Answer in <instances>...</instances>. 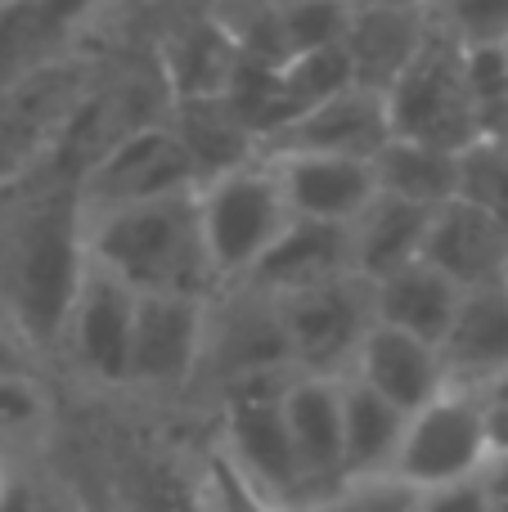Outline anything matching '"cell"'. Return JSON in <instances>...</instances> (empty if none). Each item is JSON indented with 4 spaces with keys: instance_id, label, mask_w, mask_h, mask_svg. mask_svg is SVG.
<instances>
[{
    "instance_id": "obj_1",
    "label": "cell",
    "mask_w": 508,
    "mask_h": 512,
    "mask_svg": "<svg viewBox=\"0 0 508 512\" xmlns=\"http://www.w3.org/2000/svg\"><path fill=\"white\" fill-rule=\"evenodd\" d=\"M90 265L77 185H45L0 230V324L32 360L59 355Z\"/></svg>"
},
{
    "instance_id": "obj_2",
    "label": "cell",
    "mask_w": 508,
    "mask_h": 512,
    "mask_svg": "<svg viewBox=\"0 0 508 512\" xmlns=\"http://www.w3.org/2000/svg\"><path fill=\"white\" fill-rule=\"evenodd\" d=\"M86 248L135 292H203V297L216 292L198 189L86 212Z\"/></svg>"
},
{
    "instance_id": "obj_3",
    "label": "cell",
    "mask_w": 508,
    "mask_h": 512,
    "mask_svg": "<svg viewBox=\"0 0 508 512\" xmlns=\"http://www.w3.org/2000/svg\"><path fill=\"white\" fill-rule=\"evenodd\" d=\"M198 216H203L207 261L216 288L243 283L261 265V256L293 225V207L284 198L270 158H252L243 167L198 185Z\"/></svg>"
},
{
    "instance_id": "obj_4",
    "label": "cell",
    "mask_w": 508,
    "mask_h": 512,
    "mask_svg": "<svg viewBox=\"0 0 508 512\" xmlns=\"http://www.w3.org/2000/svg\"><path fill=\"white\" fill-rule=\"evenodd\" d=\"M266 373H297L293 346H288L284 301L252 283H230L212 292L207 306V342L198 382L216 387V396L248 378Z\"/></svg>"
},
{
    "instance_id": "obj_5",
    "label": "cell",
    "mask_w": 508,
    "mask_h": 512,
    "mask_svg": "<svg viewBox=\"0 0 508 512\" xmlns=\"http://www.w3.org/2000/svg\"><path fill=\"white\" fill-rule=\"evenodd\" d=\"M392 131L437 149H468L477 140V108L464 81V41L446 27H432L419 59L387 90Z\"/></svg>"
},
{
    "instance_id": "obj_6",
    "label": "cell",
    "mask_w": 508,
    "mask_h": 512,
    "mask_svg": "<svg viewBox=\"0 0 508 512\" xmlns=\"http://www.w3.org/2000/svg\"><path fill=\"white\" fill-rule=\"evenodd\" d=\"M293 378L297 373H266V378H248L221 391V436H216V445L257 486H266L270 495L288 499V504H297L306 490L284 414V391Z\"/></svg>"
},
{
    "instance_id": "obj_7",
    "label": "cell",
    "mask_w": 508,
    "mask_h": 512,
    "mask_svg": "<svg viewBox=\"0 0 508 512\" xmlns=\"http://www.w3.org/2000/svg\"><path fill=\"white\" fill-rule=\"evenodd\" d=\"M279 301H284V324L297 373L347 378L356 369V355L365 346L369 328L378 324L374 283L365 274H342V279L288 292Z\"/></svg>"
},
{
    "instance_id": "obj_8",
    "label": "cell",
    "mask_w": 508,
    "mask_h": 512,
    "mask_svg": "<svg viewBox=\"0 0 508 512\" xmlns=\"http://www.w3.org/2000/svg\"><path fill=\"white\" fill-rule=\"evenodd\" d=\"M198 185L203 180H198L189 149L167 126V117H158V122H144L135 131H126L117 144H108L95 158V167L81 176L77 198L86 212H108V207L185 194V189Z\"/></svg>"
},
{
    "instance_id": "obj_9",
    "label": "cell",
    "mask_w": 508,
    "mask_h": 512,
    "mask_svg": "<svg viewBox=\"0 0 508 512\" xmlns=\"http://www.w3.org/2000/svg\"><path fill=\"white\" fill-rule=\"evenodd\" d=\"M135 301H140V292L90 256L68 328H63L59 355L95 387H126L131 382Z\"/></svg>"
},
{
    "instance_id": "obj_10",
    "label": "cell",
    "mask_w": 508,
    "mask_h": 512,
    "mask_svg": "<svg viewBox=\"0 0 508 512\" xmlns=\"http://www.w3.org/2000/svg\"><path fill=\"white\" fill-rule=\"evenodd\" d=\"M486 454L491 450H486L482 400L464 387H446L432 405L410 414L401 454H396V477L410 481L414 490H432L482 472Z\"/></svg>"
},
{
    "instance_id": "obj_11",
    "label": "cell",
    "mask_w": 508,
    "mask_h": 512,
    "mask_svg": "<svg viewBox=\"0 0 508 512\" xmlns=\"http://www.w3.org/2000/svg\"><path fill=\"white\" fill-rule=\"evenodd\" d=\"M203 292H140L135 301V342H131V382L140 391H176L198 382L207 342Z\"/></svg>"
},
{
    "instance_id": "obj_12",
    "label": "cell",
    "mask_w": 508,
    "mask_h": 512,
    "mask_svg": "<svg viewBox=\"0 0 508 512\" xmlns=\"http://www.w3.org/2000/svg\"><path fill=\"white\" fill-rule=\"evenodd\" d=\"M392 108L387 95L374 86H351L342 95L324 99V104L306 108L293 126L275 135L261 149V158L275 153H347V158H378L387 140H392Z\"/></svg>"
},
{
    "instance_id": "obj_13",
    "label": "cell",
    "mask_w": 508,
    "mask_h": 512,
    "mask_svg": "<svg viewBox=\"0 0 508 512\" xmlns=\"http://www.w3.org/2000/svg\"><path fill=\"white\" fill-rule=\"evenodd\" d=\"M293 216L306 221L351 225L383 189H378L374 158H347V153H275L270 158Z\"/></svg>"
},
{
    "instance_id": "obj_14",
    "label": "cell",
    "mask_w": 508,
    "mask_h": 512,
    "mask_svg": "<svg viewBox=\"0 0 508 512\" xmlns=\"http://www.w3.org/2000/svg\"><path fill=\"white\" fill-rule=\"evenodd\" d=\"M432 27H437V14L419 9L414 0H360L351 32L342 41L356 63V81L387 95L396 77L419 59Z\"/></svg>"
},
{
    "instance_id": "obj_15",
    "label": "cell",
    "mask_w": 508,
    "mask_h": 512,
    "mask_svg": "<svg viewBox=\"0 0 508 512\" xmlns=\"http://www.w3.org/2000/svg\"><path fill=\"white\" fill-rule=\"evenodd\" d=\"M351 378H360L365 387H374L378 396H387L396 409H405V414L432 405V400L450 387L441 346L423 342V337L405 333V328H392V324L369 328Z\"/></svg>"
},
{
    "instance_id": "obj_16",
    "label": "cell",
    "mask_w": 508,
    "mask_h": 512,
    "mask_svg": "<svg viewBox=\"0 0 508 512\" xmlns=\"http://www.w3.org/2000/svg\"><path fill=\"white\" fill-rule=\"evenodd\" d=\"M423 261L437 265L441 274L459 283V288H486V283H504L508 270V230L500 221L482 212V207L450 198L432 212L428 239H423Z\"/></svg>"
},
{
    "instance_id": "obj_17",
    "label": "cell",
    "mask_w": 508,
    "mask_h": 512,
    "mask_svg": "<svg viewBox=\"0 0 508 512\" xmlns=\"http://www.w3.org/2000/svg\"><path fill=\"white\" fill-rule=\"evenodd\" d=\"M356 274V252H351V225L338 221H306L293 216L279 243L261 256V265L243 283L270 292V297H288V292L315 288V283Z\"/></svg>"
},
{
    "instance_id": "obj_18",
    "label": "cell",
    "mask_w": 508,
    "mask_h": 512,
    "mask_svg": "<svg viewBox=\"0 0 508 512\" xmlns=\"http://www.w3.org/2000/svg\"><path fill=\"white\" fill-rule=\"evenodd\" d=\"M284 414L297 463H302V495H315L347 477L342 468V378L297 373L284 391Z\"/></svg>"
},
{
    "instance_id": "obj_19",
    "label": "cell",
    "mask_w": 508,
    "mask_h": 512,
    "mask_svg": "<svg viewBox=\"0 0 508 512\" xmlns=\"http://www.w3.org/2000/svg\"><path fill=\"white\" fill-rule=\"evenodd\" d=\"M450 387L482 391L508 373V283L468 288L459 301V315L441 342Z\"/></svg>"
},
{
    "instance_id": "obj_20",
    "label": "cell",
    "mask_w": 508,
    "mask_h": 512,
    "mask_svg": "<svg viewBox=\"0 0 508 512\" xmlns=\"http://www.w3.org/2000/svg\"><path fill=\"white\" fill-rule=\"evenodd\" d=\"M167 126L180 135L198 167V180L225 176V171L243 167V162L261 158V144L243 113L230 104V95H194V99H171Z\"/></svg>"
},
{
    "instance_id": "obj_21",
    "label": "cell",
    "mask_w": 508,
    "mask_h": 512,
    "mask_svg": "<svg viewBox=\"0 0 508 512\" xmlns=\"http://www.w3.org/2000/svg\"><path fill=\"white\" fill-rule=\"evenodd\" d=\"M459 301H464V288H459L450 274H441L437 265L419 261L401 265V270L383 274L374 283V310L378 324L405 328V333L423 337V342L441 346L459 315Z\"/></svg>"
},
{
    "instance_id": "obj_22",
    "label": "cell",
    "mask_w": 508,
    "mask_h": 512,
    "mask_svg": "<svg viewBox=\"0 0 508 512\" xmlns=\"http://www.w3.org/2000/svg\"><path fill=\"white\" fill-rule=\"evenodd\" d=\"M437 207L410 203L396 194H378L365 212L351 221V252H356V274H365L369 283H378L383 274L401 270V265L419 261L423 239Z\"/></svg>"
},
{
    "instance_id": "obj_23",
    "label": "cell",
    "mask_w": 508,
    "mask_h": 512,
    "mask_svg": "<svg viewBox=\"0 0 508 512\" xmlns=\"http://www.w3.org/2000/svg\"><path fill=\"white\" fill-rule=\"evenodd\" d=\"M405 423H410L405 409H396L387 396L347 373L342 378V468L347 477L396 472Z\"/></svg>"
},
{
    "instance_id": "obj_24",
    "label": "cell",
    "mask_w": 508,
    "mask_h": 512,
    "mask_svg": "<svg viewBox=\"0 0 508 512\" xmlns=\"http://www.w3.org/2000/svg\"><path fill=\"white\" fill-rule=\"evenodd\" d=\"M243 63L239 41L221 18L207 23H189L176 41L167 45V81L171 99H194V95H225Z\"/></svg>"
},
{
    "instance_id": "obj_25",
    "label": "cell",
    "mask_w": 508,
    "mask_h": 512,
    "mask_svg": "<svg viewBox=\"0 0 508 512\" xmlns=\"http://www.w3.org/2000/svg\"><path fill=\"white\" fill-rule=\"evenodd\" d=\"M374 171L383 194L410 198L423 207H441L459 194V153L423 140H405V135H392L378 149Z\"/></svg>"
},
{
    "instance_id": "obj_26",
    "label": "cell",
    "mask_w": 508,
    "mask_h": 512,
    "mask_svg": "<svg viewBox=\"0 0 508 512\" xmlns=\"http://www.w3.org/2000/svg\"><path fill=\"white\" fill-rule=\"evenodd\" d=\"M189 495H194L198 512H293L288 499H279V495H270L266 486H257L216 441L198 454Z\"/></svg>"
},
{
    "instance_id": "obj_27",
    "label": "cell",
    "mask_w": 508,
    "mask_h": 512,
    "mask_svg": "<svg viewBox=\"0 0 508 512\" xmlns=\"http://www.w3.org/2000/svg\"><path fill=\"white\" fill-rule=\"evenodd\" d=\"M63 36L27 0L0 5V99L50 68V54Z\"/></svg>"
},
{
    "instance_id": "obj_28",
    "label": "cell",
    "mask_w": 508,
    "mask_h": 512,
    "mask_svg": "<svg viewBox=\"0 0 508 512\" xmlns=\"http://www.w3.org/2000/svg\"><path fill=\"white\" fill-rule=\"evenodd\" d=\"M279 72V86L288 90V99H293L297 108H315L324 104V99L342 95V90L360 86L356 81V63H351L347 45H315V50H302V54H288V59L275 63Z\"/></svg>"
},
{
    "instance_id": "obj_29",
    "label": "cell",
    "mask_w": 508,
    "mask_h": 512,
    "mask_svg": "<svg viewBox=\"0 0 508 512\" xmlns=\"http://www.w3.org/2000/svg\"><path fill=\"white\" fill-rule=\"evenodd\" d=\"M293 512H419V490L396 472L342 477L333 486L315 490V495H302Z\"/></svg>"
},
{
    "instance_id": "obj_30",
    "label": "cell",
    "mask_w": 508,
    "mask_h": 512,
    "mask_svg": "<svg viewBox=\"0 0 508 512\" xmlns=\"http://www.w3.org/2000/svg\"><path fill=\"white\" fill-rule=\"evenodd\" d=\"M360 0H279V36H284V59L288 54L315 50V45H338L347 41L351 18H356Z\"/></svg>"
},
{
    "instance_id": "obj_31",
    "label": "cell",
    "mask_w": 508,
    "mask_h": 512,
    "mask_svg": "<svg viewBox=\"0 0 508 512\" xmlns=\"http://www.w3.org/2000/svg\"><path fill=\"white\" fill-rule=\"evenodd\" d=\"M464 203L482 207L491 221L508 230V144L500 140H473L459 149V194Z\"/></svg>"
},
{
    "instance_id": "obj_32",
    "label": "cell",
    "mask_w": 508,
    "mask_h": 512,
    "mask_svg": "<svg viewBox=\"0 0 508 512\" xmlns=\"http://www.w3.org/2000/svg\"><path fill=\"white\" fill-rule=\"evenodd\" d=\"M50 423V391L32 369H0V450Z\"/></svg>"
},
{
    "instance_id": "obj_33",
    "label": "cell",
    "mask_w": 508,
    "mask_h": 512,
    "mask_svg": "<svg viewBox=\"0 0 508 512\" xmlns=\"http://www.w3.org/2000/svg\"><path fill=\"white\" fill-rule=\"evenodd\" d=\"M432 14L464 45L508 41V0H437Z\"/></svg>"
},
{
    "instance_id": "obj_34",
    "label": "cell",
    "mask_w": 508,
    "mask_h": 512,
    "mask_svg": "<svg viewBox=\"0 0 508 512\" xmlns=\"http://www.w3.org/2000/svg\"><path fill=\"white\" fill-rule=\"evenodd\" d=\"M419 512H495V508H491V499H486L482 472H473V477L419 490Z\"/></svg>"
},
{
    "instance_id": "obj_35",
    "label": "cell",
    "mask_w": 508,
    "mask_h": 512,
    "mask_svg": "<svg viewBox=\"0 0 508 512\" xmlns=\"http://www.w3.org/2000/svg\"><path fill=\"white\" fill-rule=\"evenodd\" d=\"M27 5H32L59 36H72L77 27H86L90 18H95V9L104 5V0H27Z\"/></svg>"
},
{
    "instance_id": "obj_36",
    "label": "cell",
    "mask_w": 508,
    "mask_h": 512,
    "mask_svg": "<svg viewBox=\"0 0 508 512\" xmlns=\"http://www.w3.org/2000/svg\"><path fill=\"white\" fill-rule=\"evenodd\" d=\"M482 486L495 512H508V454H486L482 463Z\"/></svg>"
},
{
    "instance_id": "obj_37",
    "label": "cell",
    "mask_w": 508,
    "mask_h": 512,
    "mask_svg": "<svg viewBox=\"0 0 508 512\" xmlns=\"http://www.w3.org/2000/svg\"><path fill=\"white\" fill-rule=\"evenodd\" d=\"M486 409V450L508 454V405H482Z\"/></svg>"
},
{
    "instance_id": "obj_38",
    "label": "cell",
    "mask_w": 508,
    "mask_h": 512,
    "mask_svg": "<svg viewBox=\"0 0 508 512\" xmlns=\"http://www.w3.org/2000/svg\"><path fill=\"white\" fill-rule=\"evenodd\" d=\"M27 364H32V355H27L23 342H18V337L0 324V369H27Z\"/></svg>"
},
{
    "instance_id": "obj_39",
    "label": "cell",
    "mask_w": 508,
    "mask_h": 512,
    "mask_svg": "<svg viewBox=\"0 0 508 512\" xmlns=\"http://www.w3.org/2000/svg\"><path fill=\"white\" fill-rule=\"evenodd\" d=\"M473 396L482 400V405H508V373H500L495 382H486V387L473 391Z\"/></svg>"
},
{
    "instance_id": "obj_40",
    "label": "cell",
    "mask_w": 508,
    "mask_h": 512,
    "mask_svg": "<svg viewBox=\"0 0 508 512\" xmlns=\"http://www.w3.org/2000/svg\"><path fill=\"white\" fill-rule=\"evenodd\" d=\"M9 490H14V468H9V459H5V450H0V508H5V499H9Z\"/></svg>"
},
{
    "instance_id": "obj_41",
    "label": "cell",
    "mask_w": 508,
    "mask_h": 512,
    "mask_svg": "<svg viewBox=\"0 0 508 512\" xmlns=\"http://www.w3.org/2000/svg\"><path fill=\"white\" fill-rule=\"evenodd\" d=\"M77 512H113V508H104V504H90V499H81V508Z\"/></svg>"
},
{
    "instance_id": "obj_42",
    "label": "cell",
    "mask_w": 508,
    "mask_h": 512,
    "mask_svg": "<svg viewBox=\"0 0 508 512\" xmlns=\"http://www.w3.org/2000/svg\"><path fill=\"white\" fill-rule=\"evenodd\" d=\"M504 283H508V270H504Z\"/></svg>"
},
{
    "instance_id": "obj_43",
    "label": "cell",
    "mask_w": 508,
    "mask_h": 512,
    "mask_svg": "<svg viewBox=\"0 0 508 512\" xmlns=\"http://www.w3.org/2000/svg\"><path fill=\"white\" fill-rule=\"evenodd\" d=\"M0 5H9V0H0Z\"/></svg>"
}]
</instances>
